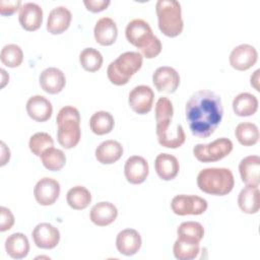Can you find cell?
<instances>
[{
  "label": "cell",
  "mask_w": 260,
  "mask_h": 260,
  "mask_svg": "<svg viewBox=\"0 0 260 260\" xmlns=\"http://www.w3.org/2000/svg\"><path fill=\"white\" fill-rule=\"evenodd\" d=\"M42 89L50 94H56L62 91L66 84V78L60 69L49 67L44 69L39 77Z\"/></svg>",
  "instance_id": "obj_17"
},
{
  "label": "cell",
  "mask_w": 260,
  "mask_h": 260,
  "mask_svg": "<svg viewBox=\"0 0 260 260\" xmlns=\"http://www.w3.org/2000/svg\"><path fill=\"white\" fill-rule=\"evenodd\" d=\"M259 73H260V70H256L252 75H251V85L257 90L259 91Z\"/></svg>",
  "instance_id": "obj_42"
},
{
  "label": "cell",
  "mask_w": 260,
  "mask_h": 260,
  "mask_svg": "<svg viewBox=\"0 0 260 260\" xmlns=\"http://www.w3.org/2000/svg\"><path fill=\"white\" fill-rule=\"evenodd\" d=\"M115 125L114 117L106 111H99L92 114L89 119V127L96 135H105L110 133Z\"/></svg>",
  "instance_id": "obj_29"
},
{
  "label": "cell",
  "mask_w": 260,
  "mask_h": 260,
  "mask_svg": "<svg viewBox=\"0 0 260 260\" xmlns=\"http://www.w3.org/2000/svg\"><path fill=\"white\" fill-rule=\"evenodd\" d=\"M41 161L43 166L49 171H60L66 164L65 153L58 148L50 147L41 154Z\"/></svg>",
  "instance_id": "obj_33"
},
{
  "label": "cell",
  "mask_w": 260,
  "mask_h": 260,
  "mask_svg": "<svg viewBox=\"0 0 260 260\" xmlns=\"http://www.w3.org/2000/svg\"><path fill=\"white\" fill-rule=\"evenodd\" d=\"M95 158L103 165H112L119 160L123 154V146L116 140L103 141L94 151Z\"/></svg>",
  "instance_id": "obj_25"
},
{
  "label": "cell",
  "mask_w": 260,
  "mask_h": 260,
  "mask_svg": "<svg viewBox=\"0 0 260 260\" xmlns=\"http://www.w3.org/2000/svg\"><path fill=\"white\" fill-rule=\"evenodd\" d=\"M0 71H1V76H2V79H1V88H3V87L6 85V83L8 82V80H9V76H8V74L6 73V71H5L4 69H1Z\"/></svg>",
  "instance_id": "obj_43"
},
{
  "label": "cell",
  "mask_w": 260,
  "mask_h": 260,
  "mask_svg": "<svg viewBox=\"0 0 260 260\" xmlns=\"http://www.w3.org/2000/svg\"><path fill=\"white\" fill-rule=\"evenodd\" d=\"M199 250V244L189 243L179 239L176 240L173 247L174 256L179 260H192L197 257Z\"/></svg>",
  "instance_id": "obj_36"
},
{
  "label": "cell",
  "mask_w": 260,
  "mask_h": 260,
  "mask_svg": "<svg viewBox=\"0 0 260 260\" xmlns=\"http://www.w3.org/2000/svg\"><path fill=\"white\" fill-rule=\"evenodd\" d=\"M207 201L197 195H177L171 202V208L177 215H199L206 211Z\"/></svg>",
  "instance_id": "obj_9"
},
{
  "label": "cell",
  "mask_w": 260,
  "mask_h": 260,
  "mask_svg": "<svg viewBox=\"0 0 260 260\" xmlns=\"http://www.w3.org/2000/svg\"><path fill=\"white\" fill-rule=\"evenodd\" d=\"M238 205L245 213H257L260 208L259 188L254 186H246L243 188L238 196Z\"/></svg>",
  "instance_id": "obj_26"
},
{
  "label": "cell",
  "mask_w": 260,
  "mask_h": 260,
  "mask_svg": "<svg viewBox=\"0 0 260 260\" xmlns=\"http://www.w3.org/2000/svg\"><path fill=\"white\" fill-rule=\"evenodd\" d=\"M118 216L117 207L107 201L94 204L89 212L90 220L98 226H106L115 221Z\"/></svg>",
  "instance_id": "obj_23"
},
{
  "label": "cell",
  "mask_w": 260,
  "mask_h": 260,
  "mask_svg": "<svg viewBox=\"0 0 260 260\" xmlns=\"http://www.w3.org/2000/svg\"><path fill=\"white\" fill-rule=\"evenodd\" d=\"M229 60L234 69L246 71L255 65L258 60V53L253 46L249 44H241L233 49Z\"/></svg>",
  "instance_id": "obj_10"
},
{
  "label": "cell",
  "mask_w": 260,
  "mask_h": 260,
  "mask_svg": "<svg viewBox=\"0 0 260 260\" xmlns=\"http://www.w3.org/2000/svg\"><path fill=\"white\" fill-rule=\"evenodd\" d=\"M177 234L179 240L199 244L204 236V228L197 221H185L179 225Z\"/></svg>",
  "instance_id": "obj_30"
},
{
  "label": "cell",
  "mask_w": 260,
  "mask_h": 260,
  "mask_svg": "<svg viewBox=\"0 0 260 260\" xmlns=\"http://www.w3.org/2000/svg\"><path fill=\"white\" fill-rule=\"evenodd\" d=\"M239 171L242 181L246 186L259 187L260 183V157L248 155L239 164Z\"/></svg>",
  "instance_id": "obj_19"
},
{
  "label": "cell",
  "mask_w": 260,
  "mask_h": 260,
  "mask_svg": "<svg viewBox=\"0 0 260 260\" xmlns=\"http://www.w3.org/2000/svg\"><path fill=\"white\" fill-rule=\"evenodd\" d=\"M18 21L21 27L27 31L39 29L43 23L42 7L32 2H26L22 4L19 9Z\"/></svg>",
  "instance_id": "obj_16"
},
{
  "label": "cell",
  "mask_w": 260,
  "mask_h": 260,
  "mask_svg": "<svg viewBox=\"0 0 260 260\" xmlns=\"http://www.w3.org/2000/svg\"><path fill=\"white\" fill-rule=\"evenodd\" d=\"M34 195L39 204L43 206L52 205L60 195V184L55 179L42 178L34 188Z\"/></svg>",
  "instance_id": "obj_12"
},
{
  "label": "cell",
  "mask_w": 260,
  "mask_h": 260,
  "mask_svg": "<svg viewBox=\"0 0 260 260\" xmlns=\"http://www.w3.org/2000/svg\"><path fill=\"white\" fill-rule=\"evenodd\" d=\"M233 147V142L229 138L221 137L207 144H196L193 147V154L201 162H213L228 156Z\"/></svg>",
  "instance_id": "obj_8"
},
{
  "label": "cell",
  "mask_w": 260,
  "mask_h": 260,
  "mask_svg": "<svg viewBox=\"0 0 260 260\" xmlns=\"http://www.w3.org/2000/svg\"><path fill=\"white\" fill-rule=\"evenodd\" d=\"M154 168L157 176L164 181L175 179L180 171V165L177 157L170 153H159L155 157Z\"/></svg>",
  "instance_id": "obj_24"
},
{
  "label": "cell",
  "mask_w": 260,
  "mask_h": 260,
  "mask_svg": "<svg viewBox=\"0 0 260 260\" xmlns=\"http://www.w3.org/2000/svg\"><path fill=\"white\" fill-rule=\"evenodd\" d=\"M0 145H1V157H0L1 158V162H0V166L3 167V166H5L7 164V161L10 158V150H9V148L6 146V144L3 141H1Z\"/></svg>",
  "instance_id": "obj_41"
},
{
  "label": "cell",
  "mask_w": 260,
  "mask_h": 260,
  "mask_svg": "<svg viewBox=\"0 0 260 260\" xmlns=\"http://www.w3.org/2000/svg\"><path fill=\"white\" fill-rule=\"evenodd\" d=\"M257 98L249 92L239 93L233 101V110L239 117H249L258 110Z\"/></svg>",
  "instance_id": "obj_28"
},
{
  "label": "cell",
  "mask_w": 260,
  "mask_h": 260,
  "mask_svg": "<svg viewBox=\"0 0 260 260\" xmlns=\"http://www.w3.org/2000/svg\"><path fill=\"white\" fill-rule=\"evenodd\" d=\"M6 253L13 259H22L27 256L29 243L26 236L22 233H14L5 241Z\"/></svg>",
  "instance_id": "obj_27"
},
{
  "label": "cell",
  "mask_w": 260,
  "mask_h": 260,
  "mask_svg": "<svg viewBox=\"0 0 260 260\" xmlns=\"http://www.w3.org/2000/svg\"><path fill=\"white\" fill-rule=\"evenodd\" d=\"M235 135L238 141L244 146H252L259 140V130L256 124L243 122L237 125Z\"/></svg>",
  "instance_id": "obj_31"
},
{
  "label": "cell",
  "mask_w": 260,
  "mask_h": 260,
  "mask_svg": "<svg viewBox=\"0 0 260 260\" xmlns=\"http://www.w3.org/2000/svg\"><path fill=\"white\" fill-rule=\"evenodd\" d=\"M186 120L194 136L207 138L221 122L223 108L220 96L208 89L194 92L185 108Z\"/></svg>",
  "instance_id": "obj_1"
},
{
  "label": "cell",
  "mask_w": 260,
  "mask_h": 260,
  "mask_svg": "<svg viewBox=\"0 0 260 260\" xmlns=\"http://www.w3.org/2000/svg\"><path fill=\"white\" fill-rule=\"evenodd\" d=\"M158 28L167 37L175 38L181 35L184 22L181 4L176 0H158L155 4Z\"/></svg>",
  "instance_id": "obj_6"
},
{
  "label": "cell",
  "mask_w": 260,
  "mask_h": 260,
  "mask_svg": "<svg viewBox=\"0 0 260 260\" xmlns=\"http://www.w3.org/2000/svg\"><path fill=\"white\" fill-rule=\"evenodd\" d=\"M154 92L147 85L135 86L128 96L130 108L139 115H145L150 112L153 104Z\"/></svg>",
  "instance_id": "obj_11"
},
{
  "label": "cell",
  "mask_w": 260,
  "mask_h": 260,
  "mask_svg": "<svg viewBox=\"0 0 260 260\" xmlns=\"http://www.w3.org/2000/svg\"><path fill=\"white\" fill-rule=\"evenodd\" d=\"M72 15L65 6L53 8L48 16L47 29L52 35H60L64 32L70 25Z\"/></svg>",
  "instance_id": "obj_22"
},
{
  "label": "cell",
  "mask_w": 260,
  "mask_h": 260,
  "mask_svg": "<svg viewBox=\"0 0 260 260\" xmlns=\"http://www.w3.org/2000/svg\"><path fill=\"white\" fill-rule=\"evenodd\" d=\"M1 62L10 68L18 67L23 60V52L18 45L8 44L5 45L0 53Z\"/></svg>",
  "instance_id": "obj_35"
},
{
  "label": "cell",
  "mask_w": 260,
  "mask_h": 260,
  "mask_svg": "<svg viewBox=\"0 0 260 260\" xmlns=\"http://www.w3.org/2000/svg\"><path fill=\"white\" fill-rule=\"evenodd\" d=\"M143 57L138 52H125L112 61L107 69L109 80L115 85H124L141 68Z\"/></svg>",
  "instance_id": "obj_7"
},
{
  "label": "cell",
  "mask_w": 260,
  "mask_h": 260,
  "mask_svg": "<svg viewBox=\"0 0 260 260\" xmlns=\"http://www.w3.org/2000/svg\"><path fill=\"white\" fill-rule=\"evenodd\" d=\"M93 35L98 44L102 46H111L116 42L118 37L117 24L111 17H102L94 25Z\"/></svg>",
  "instance_id": "obj_21"
},
{
  "label": "cell",
  "mask_w": 260,
  "mask_h": 260,
  "mask_svg": "<svg viewBox=\"0 0 260 260\" xmlns=\"http://www.w3.org/2000/svg\"><path fill=\"white\" fill-rule=\"evenodd\" d=\"M127 41L140 50L146 59L155 58L161 51V43L152 34L149 23L143 19L131 20L125 30Z\"/></svg>",
  "instance_id": "obj_3"
},
{
  "label": "cell",
  "mask_w": 260,
  "mask_h": 260,
  "mask_svg": "<svg viewBox=\"0 0 260 260\" xmlns=\"http://www.w3.org/2000/svg\"><path fill=\"white\" fill-rule=\"evenodd\" d=\"M79 62L85 71L95 72L103 65V56L94 48H85L79 54Z\"/></svg>",
  "instance_id": "obj_34"
},
{
  "label": "cell",
  "mask_w": 260,
  "mask_h": 260,
  "mask_svg": "<svg viewBox=\"0 0 260 260\" xmlns=\"http://www.w3.org/2000/svg\"><path fill=\"white\" fill-rule=\"evenodd\" d=\"M54 145V140L51 135L46 132H37L30 136L28 141L29 150L32 154L41 156V154L48 148Z\"/></svg>",
  "instance_id": "obj_37"
},
{
  "label": "cell",
  "mask_w": 260,
  "mask_h": 260,
  "mask_svg": "<svg viewBox=\"0 0 260 260\" xmlns=\"http://www.w3.org/2000/svg\"><path fill=\"white\" fill-rule=\"evenodd\" d=\"M149 173L147 160L139 155L130 156L124 166V174L130 184L138 185L143 183Z\"/></svg>",
  "instance_id": "obj_15"
},
{
  "label": "cell",
  "mask_w": 260,
  "mask_h": 260,
  "mask_svg": "<svg viewBox=\"0 0 260 260\" xmlns=\"http://www.w3.org/2000/svg\"><path fill=\"white\" fill-rule=\"evenodd\" d=\"M14 224V216L10 209L7 207H0V231L5 232L12 228Z\"/></svg>",
  "instance_id": "obj_38"
},
{
  "label": "cell",
  "mask_w": 260,
  "mask_h": 260,
  "mask_svg": "<svg viewBox=\"0 0 260 260\" xmlns=\"http://www.w3.org/2000/svg\"><path fill=\"white\" fill-rule=\"evenodd\" d=\"M68 205L75 210L86 208L91 201L90 192L83 186H75L69 189L66 195Z\"/></svg>",
  "instance_id": "obj_32"
},
{
  "label": "cell",
  "mask_w": 260,
  "mask_h": 260,
  "mask_svg": "<svg viewBox=\"0 0 260 260\" xmlns=\"http://www.w3.org/2000/svg\"><path fill=\"white\" fill-rule=\"evenodd\" d=\"M142 244L140 234L133 229H126L121 231L117 235L116 239V247L117 250L125 255V256H132L136 254Z\"/></svg>",
  "instance_id": "obj_18"
},
{
  "label": "cell",
  "mask_w": 260,
  "mask_h": 260,
  "mask_svg": "<svg viewBox=\"0 0 260 260\" xmlns=\"http://www.w3.org/2000/svg\"><path fill=\"white\" fill-rule=\"evenodd\" d=\"M56 122L59 144L65 149L75 147L81 137L79 111L72 106H65L59 111Z\"/></svg>",
  "instance_id": "obj_4"
},
{
  "label": "cell",
  "mask_w": 260,
  "mask_h": 260,
  "mask_svg": "<svg viewBox=\"0 0 260 260\" xmlns=\"http://www.w3.org/2000/svg\"><path fill=\"white\" fill-rule=\"evenodd\" d=\"M21 7V1L20 0H12V1H0V13L3 16H9L13 13H15L18 9Z\"/></svg>",
  "instance_id": "obj_39"
},
{
  "label": "cell",
  "mask_w": 260,
  "mask_h": 260,
  "mask_svg": "<svg viewBox=\"0 0 260 260\" xmlns=\"http://www.w3.org/2000/svg\"><path fill=\"white\" fill-rule=\"evenodd\" d=\"M27 115L37 122H45L49 120L53 113L51 102L43 95H32L26 102Z\"/></svg>",
  "instance_id": "obj_20"
},
{
  "label": "cell",
  "mask_w": 260,
  "mask_h": 260,
  "mask_svg": "<svg viewBox=\"0 0 260 260\" xmlns=\"http://www.w3.org/2000/svg\"><path fill=\"white\" fill-rule=\"evenodd\" d=\"M152 82L158 91L173 93L180 84V75L173 67L161 66L152 74Z\"/></svg>",
  "instance_id": "obj_13"
},
{
  "label": "cell",
  "mask_w": 260,
  "mask_h": 260,
  "mask_svg": "<svg viewBox=\"0 0 260 260\" xmlns=\"http://www.w3.org/2000/svg\"><path fill=\"white\" fill-rule=\"evenodd\" d=\"M109 0H84L83 4L86 9L91 12H100L105 10L110 5Z\"/></svg>",
  "instance_id": "obj_40"
},
{
  "label": "cell",
  "mask_w": 260,
  "mask_h": 260,
  "mask_svg": "<svg viewBox=\"0 0 260 260\" xmlns=\"http://www.w3.org/2000/svg\"><path fill=\"white\" fill-rule=\"evenodd\" d=\"M31 237L38 248L53 249L59 244L60 232L51 223L41 222L34 229Z\"/></svg>",
  "instance_id": "obj_14"
},
{
  "label": "cell",
  "mask_w": 260,
  "mask_h": 260,
  "mask_svg": "<svg viewBox=\"0 0 260 260\" xmlns=\"http://www.w3.org/2000/svg\"><path fill=\"white\" fill-rule=\"evenodd\" d=\"M174 109L172 102L167 96H161L155 105V132L158 143L167 148H178L185 142L186 136L181 124H176L171 128Z\"/></svg>",
  "instance_id": "obj_2"
},
{
  "label": "cell",
  "mask_w": 260,
  "mask_h": 260,
  "mask_svg": "<svg viewBox=\"0 0 260 260\" xmlns=\"http://www.w3.org/2000/svg\"><path fill=\"white\" fill-rule=\"evenodd\" d=\"M197 185L204 193L223 196L233 190L235 179L230 169L207 168L199 172L197 176Z\"/></svg>",
  "instance_id": "obj_5"
}]
</instances>
